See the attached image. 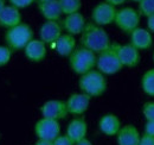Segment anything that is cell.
I'll return each instance as SVG.
<instances>
[{
	"mask_svg": "<svg viewBox=\"0 0 154 145\" xmlns=\"http://www.w3.org/2000/svg\"><path fill=\"white\" fill-rule=\"evenodd\" d=\"M54 145H75V143L66 136V134H59L57 138L52 142Z\"/></svg>",
	"mask_w": 154,
	"mask_h": 145,
	"instance_id": "cell-28",
	"label": "cell"
},
{
	"mask_svg": "<svg viewBox=\"0 0 154 145\" xmlns=\"http://www.w3.org/2000/svg\"><path fill=\"white\" fill-rule=\"evenodd\" d=\"M40 113H42V118L54 119L57 121L65 119L66 115L69 114L65 101H62V100L45 101L40 107Z\"/></svg>",
	"mask_w": 154,
	"mask_h": 145,
	"instance_id": "cell-9",
	"label": "cell"
},
{
	"mask_svg": "<svg viewBox=\"0 0 154 145\" xmlns=\"http://www.w3.org/2000/svg\"><path fill=\"white\" fill-rule=\"evenodd\" d=\"M139 145H154V138L143 133L140 138V142H139Z\"/></svg>",
	"mask_w": 154,
	"mask_h": 145,
	"instance_id": "cell-29",
	"label": "cell"
},
{
	"mask_svg": "<svg viewBox=\"0 0 154 145\" xmlns=\"http://www.w3.org/2000/svg\"><path fill=\"white\" fill-rule=\"evenodd\" d=\"M132 1H135V2H140L141 0H132Z\"/></svg>",
	"mask_w": 154,
	"mask_h": 145,
	"instance_id": "cell-37",
	"label": "cell"
},
{
	"mask_svg": "<svg viewBox=\"0 0 154 145\" xmlns=\"http://www.w3.org/2000/svg\"><path fill=\"white\" fill-rule=\"evenodd\" d=\"M116 12H117V10L115 6H113L106 1L98 2L91 11V21L98 26L103 27L106 25L114 23Z\"/></svg>",
	"mask_w": 154,
	"mask_h": 145,
	"instance_id": "cell-8",
	"label": "cell"
},
{
	"mask_svg": "<svg viewBox=\"0 0 154 145\" xmlns=\"http://www.w3.org/2000/svg\"><path fill=\"white\" fill-rule=\"evenodd\" d=\"M62 8V13L68 16L75 12H79L82 7V0H58Z\"/></svg>",
	"mask_w": 154,
	"mask_h": 145,
	"instance_id": "cell-23",
	"label": "cell"
},
{
	"mask_svg": "<svg viewBox=\"0 0 154 145\" xmlns=\"http://www.w3.org/2000/svg\"><path fill=\"white\" fill-rule=\"evenodd\" d=\"M107 79L97 69H93L79 76L78 87L81 93L87 94L90 98H98L107 91Z\"/></svg>",
	"mask_w": 154,
	"mask_h": 145,
	"instance_id": "cell-2",
	"label": "cell"
},
{
	"mask_svg": "<svg viewBox=\"0 0 154 145\" xmlns=\"http://www.w3.org/2000/svg\"><path fill=\"white\" fill-rule=\"evenodd\" d=\"M145 133L154 138V121H146V125H145Z\"/></svg>",
	"mask_w": 154,
	"mask_h": 145,
	"instance_id": "cell-30",
	"label": "cell"
},
{
	"mask_svg": "<svg viewBox=\"0 0 154 145\" xmlns=\"http://www.w3.org/2000/svg\"><path fill=\"white\" fill-rule=\"evenodd\" d=\"M129 39H131L129 44H132L139 51L140 50H147L153 44L152 34L148 30L142 29V27H136L133 32H131Z\"/></svg>",
	"mask_w": 154,
	"mask_h": 145,
	"instance_id": "cell-16",
	"label": "cell"
},
{
	"mask_svg": "<svg viewBox=\"0 0 154 145\" xmlns=\"http://www.w3.org/2000/svg\"><path fill=\"white\" fill-rule=\"evenodd\" d=\"M35 145H54L52 144V142H49V140H43V139H38Z\"/></svg>",
	"mask_w": 154,
	"mask_h": 145,
	"instance_id": "cell-34",
	"label": "cell"
},
{
	"mask_svg": "<svg viewBox=\"0 0 154 145\" xmlns=\"http://www.w3.org/2000/svg\"><path fill=\"white\" fill-rule=\"evenodd\" d=\"M106 2H108V4H110V5H113V6H121V5H123L125 2H127V0H104Z\"/></svg>",
	"mask_w": 154,
	"mask_h": 145,
	"instance_id": "cell-32",
	"label": "cell"
},
{
	"mask_svg": "<svg viewBox=\"0 0 154 145\" xmlns=\"http://www.w3.org/2000/svg\"><path fill=\"white\" fill-rule=\"evenodd\" d=\"M141 88L145 94L154 96V68L145 72L141 77Z\"/></svg>",
	"mask_w": 154,
	"mask_h": 145,
	"instance_id": "cell-22",
	"label": "cell"
},
{
	"mask_svg": "<svg viewBox=\"0 0 154 145\" xmlns=\"http://www.w3.org/2000/svg\"><path fill=\"white\" fill-rule=\"evenodd\" d=\"M97 55L91 50L78 47L74 50V53L69 56V66L70 69L77 75H83L96 68Z\"/></svg>",
	"mask_w": 154,
	"mask_h": 145,
	"instance_id": "cell-4",
	"label": "cell"
},
{
	"mask_svg": "<svg viewBox=\"0 0 154 145\" xmlns=\"http://www.w3.org/2000/svg\"><path fill=\"white\" fill-rule=\"evenodd\" d=\"M35 133L38 139L54 142L60 134L59 121L48 118H40L35 125Z\"/></svg>",
	"mask_w": 154,
	"mask_h": 145,
	"instance_id": "cell-7",
	"label": "cell"
},
{
	"mask_svg": "<svg viewBox=\"0 0 154 145\" xmlns=\"http://www.w3.org/2000/svg\"><path fill=\"white\" fill-rule=\"evenodd\" d=\"M153 61H154V53H153Z\"/></svg>",
	"mask_w": 154,
	"mask_h": 145,
	"instance_id": "cell-38",
	"label": "cell"
},
{
	"mask_svg": "<svg viewBox=\"0 0 154 145\" xmlns=\"http://www.w3.org/2000/svg\"><path fill=\"white\" fill-rule=\"evenodd\" d=\"M38 4H40V2H45V1H50V0H36Z\"/></svg>",
	"mask_w": 154,
	"mask_h": 145,
	"instance_id": "cell-36",
	"label": "cell"
},
{
	"mask_svg": "<svg viewBox=\"0 0 154 145\" xmlns=\"http://www.w3.org/2000/svg\"><path fill=\"white\" fill-rule=\"evenodd\" d=\"M75 145H93V143H91L89 139L84 138V139H82V140H79V142L75 143Z\"/></svg>",
	"mask_w": 154,
	"mask_h": 145,
	"instance_id": "cell-33",
	"label": "cell"
},
{
	"mask_svg": "<svg viewBox=\"0 0 154 145\" xmlns=\"http://www.w3.org/2000/svg\"><path fill=\"white\" fill-rule=\"evenodd\" d=\"M114 24L125 34L133 32L140 24V14L132 7H123L117 10Z\"/></svg>",
	"mask_w": 154,
	"mask_h": 145,
	"instance_id": "cell-6",
	"label": "cell"
},
{
	"mask_svg": "<svg viewBox=\"0 0 154 145\" xmlns=\"http://www.w3.org/2000/svg\"><path fill=\"white\" fill-rule=\"evenodd\" d=\"M122 68L123 67L117 57L116 50L113 44L109 49L97 55L96 69L103 75H114L116 72H121Z\"/></svg>",
	"mask_w": 154,
	"mask_h": 145,
	"instance_id": "cell-5",
	"label": "cell"
},
{
	"mask_svg": "<svg viewBox=\"0 0 154 145\" xmlns=\"http://www.w3.org/2000/svg\"><path fill=\"white\" fill-rule=\"evenodd\" d=\"M147 29L151 34H154V14L147 17Z\"/></svg>",
	"mask_w": 154,
	"mask_h": 145,
	"instance_id": "cell-31",
	"label": "cell"
},
{
	"mask_svg": "<svg viewBox=\"0 0 154 145\" xmlns=\"http://www.w3.org/2000/svg\"><path fill=\"white\" fill-rule=\"evenodd\" d=\"M20 23H23V17H21L19 8L12 5H6L0 12V26L1 27L10 29Z\"/></svg>",
	"mask_w": 154,
	"mask_h": 145,
	"instance_id": "cell-18",
	"label": "cell"
},
{
	"mask_svg": "<svg viewBox=\"0 0 154 145\" xmlns=\"http://www.w3.org/2000/svg\"><path fill=\"white\" fill-rule=\"evenodd\" d=\"M38 10L42 17L45 20H56L58 21L62 17V8L58 0H50L38 4Z\"/></svg>",
	"mask_w": 154,
	"mask_h": 145,
	"instance_id": "cell-21",
	"label": "cell"
},
{
	"mask_svg": "<svg viewBox=\"0 0 154 145\" xmlns=\"http://www.w3.org/2000/svg\"><path fill=\"white\" fill-rule=\"evenodd\" d=\"M121 120L119 119V117L113 114V113H107L101 117V119L98 120V128L100 131L109 137L116 136L121 128Z\"/></svg>",
	"mask_w": 154,
	"mask_h": 145,
	"instance_id": "cell-17",
	"label": "cell"
},
{
	"mask_svg": "<svg viewBox=\"0 0 154 145\" xmlns=\"http://www.w3.org/2000/svg\"><path fill=\"white\" fill-rule=\"evenodd\" d=\"M137 12L140 16H145V17L154 14V0H141L139 2Z\"/></svg>",
	"mask_w": 154,
	"mask_h": 145,
	"instance_id": "cell-24",
	"label": "cell"
},
{
	"mask_svg": "<svg viewBox=\"0 0 154 145\" xmlns=\"http://www.w3.org/2000/svg\"><path fill=\"white\" fill-rule=\"evenodd\" d=\"M63 27L59 21L46 20L39 27V39L45 44H54L59 37L62 36Z\"/></svg>",
	"mask_w": 154,
	"mask_h": 145,
	"instance_id": "cell-12",
	"label": "cell"
},
{
	"mask_svg": "<svg viewBox=\"0 0 154 145\" xmlns=\"http://www.w3.org/2000/svg\"><path fill=\"white\" fill-rule=\"evenodd\" d=\"M141 134L134 125L121 126L119 133L116 134L117 145H139Z\"/></svg>",
	"mask_w": 154,
	"mask_h": 145,
	"instance_id": "cell-19",
	"label": "cell"
},
{
	"mask_svg": "<svg viewBox=\"0 0 154 145\" xmlns=\"http://www.w3.org/2000/svg\"><path fill=\"white\" fill-rule=\"evenodd\" d=\"M56 53L59 56L69 57L76 49V39L75 36H71L69 34H62V36L52 44Z\"/></svg>",
	"mask_w": 154,
	"mask_h": 145,
	"instance_id": "cell-20",
	"label": "cell"
},
{
	"mask_svg": "<svg viewBox=\"0 0 154 145\" xmlns=\"http://www.w3.org/2000/svg\"><path fill=\"white\" fill-rule=\"evenodd\" d=\"M122 67L134 68L140 62V51L132 44H113Z\"/></svg>",
	"mask_w": 154,
	"mask_h": 145,
	"instance_id": "cell-10",
	"label": "cell"
},
{
	"mask_svg": "<svg viewBox=\"0 0 154 145\" xmlns=\"http://www.w3.org/2000/svg\"><path fill=\"white\" fill-rule=\"evenodd\" d=\"M142 114H143L146 121H154V101H149V102L143 104Z\"/></svg>",
	"mask_w": 154,
	"mask_h": 145,
	"instance_id": "cell-26",
	"label": "cell"
},
{
	"mask_svg": "<svg viewBox=\"0 0 154 145\" xmlns=\"http://www.w3.org/2000/svg\"><path fill=\"white\" fill-rule=\"evenodd\" d=\"M88 133V124L83 117H76L74 118L66 126L65 134L74 142L77 143L84 138H87Z\"/></svg>",
	"mask_w": 154,
	"mask_h": 145,
	"instance_id": "cell-14",
	"label": "cell"
},
{
	"mask_svg": "<svg viewBox=\"0 0 154 145\" xmlns=\"http://www.w3.org/2000/svg\"><path fill=\"white\" fill-rule=\"evenodd\" d=\"M12 57V50L6 45H0V67L8 64Z\"/></svg>",
	"mask_w": 154,
	"mask_h": 145,
	"instance_id": "cell-25",
	"label": "cell"
},
{
	"mask_svg": "<svg viewBox=\"0 0 154 145\" xmlns=\"http://www.w3.org/2000/svg\"><path fill=\"white\" fill-rule=\"evenodd\" d=\"M60 25L66 34L71 36H76L82 34V31L87 25V20L81 12H75L65 16V18L60 21Z\"/></svg>",
	"mask_w": 154,
	"mask_h": 145,
	"instance_id": "cell-13",
	"label": "cell"
},
{
	"mask_svg": "<svg viewBox=\"0 0 154 145\" xmlns=\"http://www.w3.org/2000/svg\"><path fill=\"white\" fill-rule=\"evenodd\" d=\"M6 6V0H0V12L2 11V8Z\"/></svg>",
	"mask_w": 154,
	"mask_h": 145,
	"instance_id": "cell-35",
	"label": "cell"
},
{
	"mask_svg": "<svg viewBox=\"0 0 154 145\" xmlns=\"http://www.w3.org/2000/svg\"><path fill=\"white\" fill-rule=\"evenodd\" d=\"M33 30L26 23H20L18 25L7 29L5 32L6 47H8L12 51L24 50L25 47L33 39Z\"/></svg>",
	"mask_w": 154,
	"mask_h": 145,
	"instance_id": "cell-3",
	"label": "cell"
},
{
	"mask_svg": "<svg viewBox=\"0 0 154 145\" xmlns=\"http://www.w3.org/2000/svg\"><path fill=\"white\" fill-rule=\"evenodd\" d=\"M90 100H91V98L88 96L84 93H74V94H71L65 101L69 114L81 117L82 114H84L87 112V109L89 108Z\"/></svg>",
	"mask_w": 154,
	"mask_h": 145,
	"instance_id": "cell-11",
	"label": "cell"
},
{
	"mask_svg": "<svg viewBox=\"0 0 154 145\" xmlns=\"http://www.w3.org/2000/svg\"><path fill=\"white\" fill-rule=\"evenodd\" d=\"M81 44L82 47L98 55L102 51L109 49L113 43L110 40L109 35L102 26H98L93 21H90L87 23L84 30L81 34Z\"/></svg>",
	"mask_w": 154,
	"mask_h": 145,
	"instance_id": "cell-1",
	"label": "cell"
},
{
	"mask_svg": "<svg viewBox=\"0 0 154 145\" xmlns=\"http://www.w3.org/2000/svg\"><path fill=\"white\" fill-rule=\"evenodd\" d=\"M24 54L25 57L35 63H39L43 60H45L48 50H46V44L44 42H42L40 39L33 38L24 49Z\"/></svg>",
	"mask_w": 154,
	"mask_h": 145,
	"instance_id": "cell-15",
	"label": "cell"
},
{
	"mask_svg": "<svg viewBox=\"0 0 154 145\" xmlns=\"http://www.w3.org/2000/svg\"><path fill=\"white\" fill-rule=\"evenodd\" d=\"M36 0H8V2H10V5H12V6H14V7H17V8H26V7H29L30 5H32L33 2H35Z\"/></svg>",
	"mask_w": 154,
	"mask_h": 145,
	"instance_id": "cell-27",
	"label": "cell"
}]
</instances>
